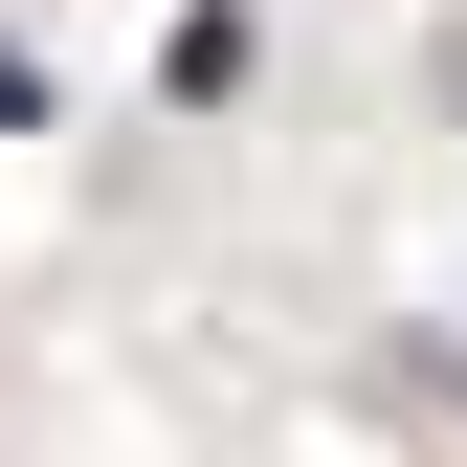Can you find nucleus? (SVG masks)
<instances>
[{
	"label": "nucleus",
	"instance_id": "1",
	"mask_svg": "<svg viewBox=\"0 0 467 467\" xmlns=\"http://www.w3.org/2000/svg\"><path fill=\"white\" fill-rule=\"evenodd\" d=\"M23 111H45V45H23V23H0V134H23Z\"/></svg>",
	"mask_w": 467,
	"mask_h": 467
}]
</instances>
